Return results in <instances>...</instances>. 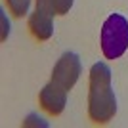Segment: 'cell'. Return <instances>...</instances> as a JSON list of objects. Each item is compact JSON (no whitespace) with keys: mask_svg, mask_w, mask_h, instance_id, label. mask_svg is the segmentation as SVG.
<instances>
[{"mask_svg":"<svg viewBox=\"0 0 128 128\" xmlns=\"http://www.w3.org/2000/svg\"><path fill=\"white\" fill-rule=\"evenodd\" d=\"M80 59L75 52H65L61 58L58 59V63L54 65L52 71V80L54 84H58L59 88H63L65 92H69L73 86L76 84V80L80 76Z\"/></svg>","mask_w":128,"mask_h":128,"instance_id":"cell-3","label":"cell"},{"mask_svg":"<svg viewBox=\"0 0 128 128\" xmlns=\"http://www.w3.org/2000/svg\"><path fill=\"white\" fill-rule=\"evenodd\" d=\"M117 113V100L111 86V69L103 61L92 65L88 90V117L94 124H107Z\"/></svg>","mask_w":128,"mask_h":128,"instance_id":"cell-1","label":"cell"},{"mask_svg":"<svg viewBox=\"0 0 128 128\" xmlns=\"http://www.w3.org/2000/svg\"><path fill=\"white\" fill-rule=\"evenodd\" d=\"M38 102H40V107L44 111L52 115V117H58L61 115L65 109V103H67V92L63 88H59L58 84H46L40 90V96H38Z\"/></svg>","mask_w":128,"mask_h":128,"instance_id":"cell-5","label":"cell"},{"mask_svg":"<svg viewBox=\"0 0 128 128\" xmlns=\"http://www.w3.org/2000/svg\"><path fill=\"white\" fill-rule=\"evenodd\" d=\"M50 2L54 6L56 16H65L71 10V6H73V0H50Z\"/></svg>","mask_w":128,"mask_h":128,"instance_id":"cell-7","label":"cell"},{"mask_svg":"<svg viewBox=\"0 0 128 128\" xmlns=\"http://www.w3.org/2000/svg\"><path fill=\"white\" fill-rule=\"evenodd\" d=\"M128 48V21L120 14H111L102 27V52L107 59H118Z\"/></svg>","mask_w":128,"mask_h":128,"instance_id":"cell-2","label":"cell"},{"mask_svg":"<svg viewBox=\"0 0 128 128\" xmlns=\"http://www.w3.org/2000/svg\"><path fill=\"white\" fill-rule=\"evenodd\" d=\"M54 6L50 0H36V8L29 16V31L36 40H48L54 34Z\"/></svg>","mask_w":128,"mask_h":128,"instance_id":"cell-4","label":"cell"},{"mask_svg":"<svg viewBox=\"0 0 128 128\" xmlns=\"http://www.w3.org/2000/svg\"><path fill=\"white\" fill-rule=\"evenodd\" d=\"M6 4H8V10L12 12L14 17H23L29 12L31 0H6Z\"/></svg>","mask_w":128,"mask_h":128,"instance_id":"cell-6","label":"cell"}]
</instances>
